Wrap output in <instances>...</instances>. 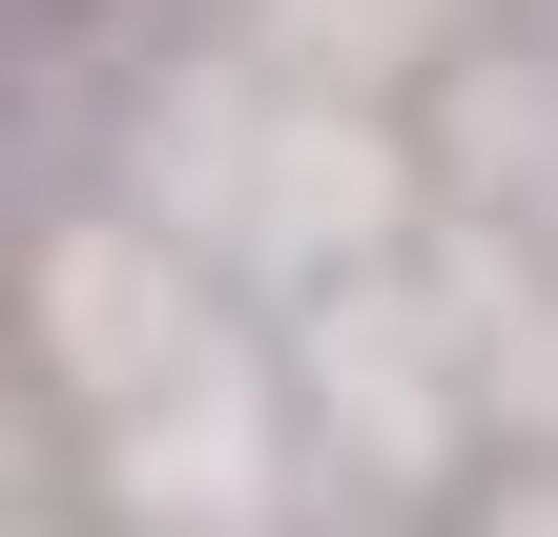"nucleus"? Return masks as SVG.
I'll list each match as a JSON object with an SVG mask.
<instances>
[{
    "label": "nucleus",
    "instance_id": "f257e3e1",
    "mask_svg": "<svg viewBox=\"0 0 558 537\" xmlns=\"http://www.w3.org/2000/svg\"><path fill=\"white\" fill-rule=\"evenodd\" d=\"M41 21H104V0H41Z\"/></svg>",
    "mask_w": 558,
    "mask_h": 537
}]
</instances>
